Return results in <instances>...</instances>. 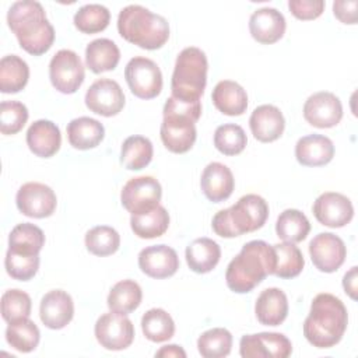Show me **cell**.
<instances>
[{"label":"cell","instance_id":"obj_46","mask_svg":"<svg viewBox=\"0 0 358 358\" xmlns=\"http://www.w3.org/2000/svg\"><path fill=\"white\" fill-rule=\"evenodd\" d=\"M326 3L323 0H289L288 8L291 14L302 21L315 20L324 11Z\"/></svg>","mask_w":358,"mask_h":358},{"label":"cell","instance_id":"obj_33","mask_svg":"<svg viewBox=\"0 0 358 358\" xmlns=\"http://www.w3.org/2000/svg\"><path fill=\"white\" fill-rule=\"evenodd\" d=\"M152 155V143L144 136L127 137L120 148V162L130 171H140L145 168L151 162Z\"/></svg>","mask_w":358,"mask_h":358},{"label":"cell","instance_id":"obj_22","mask_svg":"<svg viewBox=\"0 0 358 358\" xmlns=\"http://www.w3.org/2000/svg\"><path fill=\"white\" fill-rule=\"evenodd\" d=\"M200 186L210 201L221 203L232 194L235 179L227 165L221 162H210L201 172Z\"/></svg>","mask_w":358,"mask_h":358},{"label":"cell","instance_id":"obj_21","mask_svg":"<svg viewBox=\"0 0 358 358\" xmlns=\"http://www.w3.org/2000/svg\"><path fill=\"white\" fill-rule=\"evenodd\" d=\"M249 126L253 137L260 143H273L281 137L285 129L282 112L274 105L257 106L249 119Z\"/></svg>","mask_w":358,"mask_h":358},{"label":"cell","instance_id":"obj_6","mask_svg":"<svg viewBox=\"0 0 358 358\" xmlns=\"http://www.w3.org/2000/svg\"><path fill=\"white\" fill-rule=\"evenodd\" d=\"M208 62L206 53L196 48H185L176 57L171 80L172 96L189 102L200 101L207 84Z\"/></svg>","mask_w":358,"mask_h":358},{"label":"cell","instance_id":"obj_17","mask_svg":"<svg viewBox=\"0 0 358 358\" xmlns=\"http://www.w3.org/2000/svg\"><path fill=\"white\" fill-rule=\"evenodd\" d=\"M315 218L324 227H345L354 217V206L351 200L337 192H324L313 203Z\"/></svg>","mask_w":358,"mask_h":358},{"label":"cell","instance_id":"obj_38","mask_svg":"<svg viewBox=\"0 0 358 358\" xmlns=\"http://www.w3.org/2000/svg\"><path fill=\"white\" fill-rule=\"evenodd\" d=\"M43 245V231L31 222H22L15 225L8 235V249L15 252L39 255Z\"/></svg>","mask_w":358,"mask_h":358},{"label":"cell","instance_id":"obj_23","mask_svg":"<svg viewBox=\"0 0 358 358\" xmlns=\"http://www.w3.org/2000/svg\"><path fill=\"white\" fill-rule=\"evenodd\" d=\"M27 145L36 157L50 158L60 150V129L50 120H35L27 130Z\"/></svg>","mask_w":358,"mask_h":358},{"label":"cell","instance_id":"obj_45","mask_svg":"<svg viewBox=\"0 0 358 358\" xmlns=\"http://www.w3.org/2000/svg\"><path fill=\"white\" fill-rule=\"evenodd\" d=\"M28 109L18 101H3L0 103V131L6 136L17 134L28 120Z\"/></svg>","mask_w":358,"mask_h":358},{"label":"cell","instance_id":"obj_7","mask_svg":"<svg viewBox=\"0 0 358 358\" xmlns=\"http://www.w3.org/2000/svg\"><path fill=\"white\" fill-rule=\"evenodd\" d=\"M124 78L133 95L141 99H152L161 94L162 73L158 64L144 56L129 60L124 69Z\"/></svg>","mask_w":358,"mask_h":358},{"label":"cell","instance_id":"obj_37","mask_svg":"<svg viewBox=\"0 0 358 358\" xmlns=\"http://www.w3.org/2000/svg\"><path fill=\"white\" fill-rule=\"evenodd\" d=\"M141 330L145 338L150 341L164 343L173 337L175 322L166 310L161 308H152L143 315Z\"/></svg>","mask_w":358,"mask_h":358},{"label":"cell","instance_id":"obj_19","mask_svg":"<svg viewBox=\"0 0 358 358\" xmlns=\"http://www.w3.org/2000/svg\"><path fill=\"white\" fill-rule=\"evenodd\" d=\"M74 316V302L70 294L63 289L46 292L39 305V317L42 323L52 330L66 327Z\"/></svg>","mask_w":358,"mask_h":358},{"label":"cell","instance_id":"obj_49","mask_svg":"<svg viewBox=\"0 0 358 358\" xmlns=\"http://www.w3.org/2000/svg\"><path fill=\"white\" fill-rule=\"evenodd\" d=\"M358 275H357V266H352L343 277V288L345 291V294L357 301V292H358Z\"/></svg>","mask_w":358,"mask_h":358},{"label":"cell","instance_id":"obj_50","mask_svg":"<svg viewBox=\"0 0 358 358\" xmlns=\"http://www.w3.org/2000/svg\"><path fill=\"white\" fill-rule=\"evenodd\" d=\"M155 357L159 358H186V352L180 345L176 344H169V345H164L161 347L157 352Z\"/></svg>","mask_w":358,"mask_h":358},{"label":"cell","instance_id":"obj_34","mask_svg":"<svg viewBox=\"0 0 358 358\" xmlns=\"http://www.w3.org/2000/svg\"><path fill=\"white\" fill-rule=\"evenodd\" d=\"M310 231V224L306 215L296 208L284 210L275 222L277 236L289 243L302 242Z\"/></svg>","mask_w":358,"mask_h":358},{"label":"cell","instance_id":"obj_29","mask_svg":"<svg viewBox=\"0 0 358 358\" xmlns=\"http://www.w3.org/2000/svg\"><path fill=\"white\" fill-rule=\"evenodd\" d=\"M119 60L120 50L117 45L108 38L94 39L85 48V64L95 74L116 69Z\"/></svg>","mask_w":358,"mask_h":358},{"label":"cell","instance_id":"obj_27","mask_svg":"<svg viewBox=\"0 0 358 358\" xmlns=\"http://www.w3.org/2000/svg\"><path fill=\"white\" fill-rule=\"evenodd\" d=\"M105 137L103 124L92 117L81 116L67 124V138L71 147L77 150H90L98 147Z\"/></svg>","mask_w":358,"mask_h":358},{"label":"cell","instance_id":"obj_8","mask_svg":"<svg viewBox=\"0 0 358 358\" xmlns=\"http://www.w3.org/2000/svg\"><path fill=\"white\" fill-rule=\"evenodd\" d=\"M49 78L59 92L74 94L85 78V70L80 56L70 49L56 52L49 63Z\"/></svg>","mask_w":358,"mask_h":358},{"label":"cell","instance_id":"obj_40","mask_svg":"<svg viewBox=\"0 0 358 358\" xmlns=\"http://www.w3.org/2000/svg\"><path fill=\"white\" fill-rule=\"evenodd\" d=\"M120 246L119 232L108 225H98L85 234V248L95 256H110Z\"/></svg>","mask_w":358,"mask_h":358},{"label":"cell","instance_id":"obj_4","mask_svg":"<svg viewBox=\"0 0 358 358\" xmlns=\"http://www.w3.org/2000/svg\"><path fill=\"white\" fill-rule=\"evenodd\" d=\"M117 32L127 42L147 50L162 48L169 39L166 18L140 4H130L117 15Z\"/></svg>","mask_w":358,"mask_h":358},{"label":"cell","instance_id":"obj_1","mask_svg":"<svg viewBox=\"0 0 358 358\" xmlns=\"http://www.w3.org/2000/svg\"><path fill=\"white\" fill-rule=\"evenodd\" d=\"M348 324V312L340 298L317 294L303 322V336L316 348H331L340 343Z\"/></svg>","mask_w":358,"mask_h":358},{"label":"cell","instance_id":"obj_31","mask_svg":"<svg viewBox=\"0 0 358 358\" xmlns=\"http://www.w3.org/2000/svg\"><path fill=\"white\" fill-rule=\"evenodd\" d=\"M29 78V67L17 55H7L0 60V91L15 94L25 88Z\"/></svg>","mask_w":358,"mask_h":358},{"label":"cell","instance_id":"obj_30","mask_svg":"<svg viewBox=\"0 0 358 358\" xmlns=\"http://www.w3.org/2000/svg\"><path fill=\"white\" fill-rule=\"evenodd\" d=\"M130 227L134 235L141 239H152L162 236L169 227V214L165 207L157 206L155 208L141 213L131 214Z\"/></svg>","mask_w":358,"mask_h":358},{"label":"cell","instance_id":"obj_42","mask_svg":"<svg viewBox=\"0 0 358 358\" xmlns=\"http://www.w3.org/2000/svg\"><path fill=\"white\" fill-rule=\"evenodd\" d=\"M248 144L245 130L235 123H225L215 129L214 145L215 148L228 157L241 154Z\"/></svg>","mask_w":358,"mask_h":358},{"label":"cell","instance_id":"obj_11","mask_svg":"<svg viewBox=\"0 0 358 358\" xmlns=\"http://www.w3.org/2000/svg\"><path fill=\"white\" fill-rule=\"evenodd\" d=\"M291 352L292 344L281 333L245 334L239 341V354L243 358H287Z\"/></svg>","mask_w":358,"mask_h":358},{"label":"cell","instance_id":"obj_47","mask_svg":"<svg viewBox=\"0 0 358 358\" xmlns=\"http://www.w3.org/2000/svg\"><path fill=\"white\" fill-rule=\"evenodd\" d=\"M164 113H179V115H186L192 117L194 122L200 119L201 115V102H189L183 99H178L175 96H169L164 105Z\"/></svg>","mask_w":358,"mask_h":358},{"label":"cell","instance_id":"obj_2","mask_svg":"<svg viewBox=\"0 0 358 358\" xmlns=\"http://www.w3.org/2000/svg\"><path fill=\"white\" fill-rule=\"evenodd\" d=\"M7 24L15 34L20 46L29 55L41 56L55 42L53 25L38 1L21 0L13 3L7 13Z\"/></svg>","mask_w":358,"mask_h":358},{"label":"cell","instance_id":"obj_14","mask_svg":"<svg viewBox=\"0 0 358 358\" xmlns=\"http://www.w3.org/2000/svg\"><path fill=\"white\" fill-rule=\"evenodd\" d=\"M194 120L186 115L164 113L159 136L165 148L175 154L187 152L197 137Z\"/></svg>","mask_w":358,"mask_h":358},{"label":"cell","instance_id":"obj_18","mask_svg":"<svg viewBox=\"0 0 358 358\" xmlns=\"http://www.w3.org/2000/svg\"><path fill=\"white\" fill-rule=\"evenodd\" d=\"M140 270L151 278L172 277L179 268V257L175 249L166 245H152L138 253Z\"/></svg>","mask_w":358,"mask_h":358},{"label":"cell","instance_id":"obj_39","mask_svg":"<svg viewBox=\"0 0 358 358\" xmlns=\"http://www.w3.org/2000/svg\"><path fill=\"white\" fill-rule=\"evenodd\" d=\"M232 348V334L224 327H214L197 338V350L204 358H224Z\"/></svg>","mask_w":358,"mask_h":358},{"label":"cell","instance_id":"obj_13","mask_svg":"<svg viewBox=\"0 0 358 358\" xmlns=\"http://www.w3.org/2000/svg\"><path fill=\"white\" fill-rule=\"evenodd\" d=\"M15 204L21 214L31 218L50 217L57 206V199L52 187L39 182L24 183L17 194Z\"/></svg>","mask_w":358,"mask_h":358},{"label":"cell","instance_id":"obj_3","mask_svg":"<svg viewBox=\"0 0 358 358\" xmlns=\"http://www.w3.org/2000/svg\"><path fill=\"white\" fill-rule=\"evenodd\" d=\"M274 267L273 245L264 241H250L229 262L225 271L227 287L236 294L250 292L267 275L274 274Z\"/></svg>","mask_w":358,"mask_h":358},{"label":"cell","instance_id":"obj_41","mask_svg":"<svg viewBox=\"0 0 358 358\" xmlns=\"http://www.w3.org/2000/svg\"><path fill=\"white\" fill-rule=\"evenodd\" d=\"M110 21L109 10L102 4H85L77 10L73 22L83 34H98L103 31Z\"/></svg>","mask_w":358,"mask_h":358},{"label":"cell","instance_id":"obj_36","mask_svg":"<svg viewBox=\"0 0 358 358\" xmlns=\"http://www.w3.org/2000/svg\"><path fill=\"white\" fill-rule=\"evenodd\" d=\"M273 250L275 256L274 275L288 280L301 274L305 266V259L299 248L295 246V243H275L273 245Z\"/></svg>","mask_w":358,"mask_h":358},{"label":"cell","instance_id":"obj_15","mask_svg":"<svg viewBox=\"0 0 358 358\" xmlns=\"http://www.w3.org/2000/svg\"><path fill=\"white\" fill-rule=\"evenodd\" d=\"M309 255L319 271L334 273L345 262L347 248L340 236L331 232H320L309 242Z\"/></svg>","mask_w":358,"mask_h":358},{"label":"cell","instance_id":"obj_20","mask_svg":"<svg viewBox=\"0 0 358 358\" xmlns=\"http://www.w3.org/2000/svg\"><path fill=\"white\" fill-rule=\"evenodd\" d=\"M287 22L284 15L273 7H262L252 13L249 18V32L255 41L271 45L284 36Z\"/></svg>","mask_w":358,"mask_h":358},{"label":"cell","instance_id":"obj_26","mask_svg":"<svg viewBox=\"0 0 358 358\" xmlns=\"http://www.w3.org/2000/svg\"><path fill=\"white\" fill-rule=\"evenodd\" d=\"M211 99L214 106L227 116H241L248 108V94L242 85L231 80L217 83Z\"/></svg>","mask_w":358,"mask_h":358},{"label":"cell","instance_id":"obj_12","mask_svg":"<svg viewBox=\"0 0 358 358\" xmlns=\"http://www.w3.org/2000/svg\"><path fill=\"white\" fill-rule=\"evenodd\" d=\"M85 106L101 116L110 117L122 112L126 98L119 83L110 78H98L85 92Z\"/></svg>","mask_w":358,"mask_h":358},{"label":"cell","instance_id":"obj_16","mask_svg":"<svg viewBox=\"0 0 358 358\" xmlns=\"http://www.w3.org/2000/svg\"><path fill=\"white\" fill-rule=\"evenodd\" d=\"M305 120L317 129L334 127L343 119V105L338 96L329 91L312 94L303 105Z\"/></svg>","mask_w":358,"mask_h":358},{"label":"cell","instance_id":"obj_24","mask_svg":"<svg viewBox=\"0 0 358 358\" xmlns=\"http://www.w3.org/2000/svg\"><path fill=\"white\" fill-rule=\"evenodd\" d=\"M334 157L333 141L322 134H308L295 144V158L303 166H323Z\"/></svg>","mask_w":358,"mask_h":358},{"label":"cell","instance_id":"obj_28","mask_svg":"<svg viewBox=\"0 0 358 358\" xmlns=\"http://www.w3.org/2000/svg\"><path fill=\"white\" fill-rule=\"evenodd\" d=\"M185 256L192 271L206 274L218 264L221 259V248L210 238H197L186 248Z\"/></svg>","mask_w":358,"mask_h":358},{"label":"cell","instance_id":"obj_32","mask_svg":"<svg viewBox=\"0 0 358 358\" xmlns=\"http://www.w3.org/2000/svg\"><path fill=\"white\" fill-rule=\"evenodd\" d=\"M141 299V287L134 280H122L110 288L106 303L112 312L129 315L140 306Z\"/></svg>","mask_w":358,"mask_h":358},{"label":"cell","instance_id":"obj_44","mask_svg":"<svg viewBox=\"0 0 358 358\" xmlns=\"http://www.w3.org/2000/svg\"><path fill=\"white\" fill-rule=\"evenodd\" d=\"M31 308V296L25 291L11 288L1 295V316L7 323L29 317Z\"/></svg>","mask_w":358,"mask_h":358},{"label":"cell","instance_id":"obj_35","mask_svg":"<svg viewBox=\"0 0 358 358\" xmlns=\"http://www.w3.org/2000/svg\"><path fill=\"white\" fill-rule=\"evenodd\" d=\"M39 340L41 331L29 317L10 322L6 329V341L20 352L34 351Z\"/></svg>","mask_w":358,"mask_h":358},{"label":"cell","instance_id":"obj_5","mask_svg":"<svg viewBox=\"0 0 358 358\" xmlns=\"http://www.w3.org/2000/svg\"><path fill=\"white\" fill-rule=\"evenodd\" d=\"M268 217L267 201L255 193L242 196L229 208L220 210L211 221L213 231L221 238H235L260 229Z\"/></svg>","mask_w":358,"mask_h":358},{"label":"cell","instance_id":"obj_25","mask_svg":"<svg viewBox=\"0 0 358 358\" xmlns=\"http://www.w3.org/2000/svg\"><path fill=\"white\" fill-rule=\"evenodd\" d=\"M257 320L264 326H280L288 315V298L277 287L266 288L260 292L255 303Z\"/></svg>","mask_w":358,"mask_h":358},{"label":"cell","instance_id":"obj_9","mask_svg":"<svg viewBox=\"0 0 358 358\" xmlns=\"http://www.w3.org/2000/svg\"><path fill=\"white\" fill-rule=\"evenodd\" d=\"M162 197L161 183L152 176H136L129 179L120 193L122 206L130 214L147 213L159 206Z\"/></svg>","mask_w":358,"mask_h":358},{"label":"cell","instance_id":"obj_48","mask_svg":"<svg viewBox=\"0 0 358 358\" xmlns=\"http://www.w3.org/2000/svg\"><path fill=\"white\" fill-rule=\"evenodd\" d=\"M357 0H337L333 3V14L343 24H357Z\"/></svg>","mask_w":358,"mask_h":358},{"label":"cell","instance_id":"obj_10","mask_svg":"<svg viewBox=\"0 0 358 358\" xmlns=\"http://www.w3.org/2000/svg\"><path fill=\"white\" fill-rule=\"evenodd\" d=\"M94 333L96 341L110 351L126 350L134 340V326L131 320L126 315L112 310L98 317Z\"/></svg>","mask_w":358,"mask_h":358},{"label":"cell","instance_id":"obj_43","mask_svg":"<svg viewBox=\"0 0 358 358\" xmlns=\"http://www.w3.org/2000/svg\"><path fill=\"white\" fill-rule=\"evenodd\" d=\"M7 274L18 281H28L35 277L39 268V255L22 253L8 249L4 259Z\"/></svg>","mask_w":358,"mask_h":358}]
</instances>
